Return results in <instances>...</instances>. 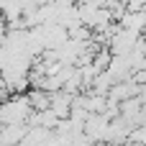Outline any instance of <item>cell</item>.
Returning <instances> with one entry per match:
<instances>
[{"mask_svg": "<svg viewBox=\"0 0 146 146\" xmlns=\"http://www.w3.org/2000/svg\"><path fill=\"white\" fill-rule=\"evenodd\" d=\"M31 115H33V108L28 103V95H10L5 103H0V126L28 123Z\"/></svg>", "mask_w": 146, "mask_h": 146, "instance_id": "6da1fadb", "label": "cell"}]
</instances>
